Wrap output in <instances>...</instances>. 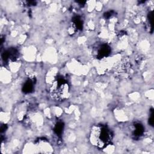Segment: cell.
Segmentation results:
<instances>
[{
	"label": "cell",
	"mask_w": 154,
	"mask_h": 154,
	"mask_svg": "<svg viewBox=\"0 0 154 154\" xmlns=\"http://www.w3.org/2000/svg\"><path fill=\"white\" fill-rule=\"evenodd\" d=\"M114 12L113 10L108 11V12H106V13H104V16L105 18L108 19V18H110V17H111V16H113V15L114 14Z\"/></svg>",
	"instance_id": "cell-12"
},
{
	"label": "cell",
	"mask_w": 154,
	"mask_h": 154,
	"mask_svg": "<svg viewBox=\"0 0 154 154\" xmlns=\"http://www.w3.org/2000/svg\"><path fill=\"white\" fill-rule=\"evenodd\" d=\"M27 3L28 6H35L36 4V2L35 1H29Z\"/></svg>",
	"instance_id": "cell-14"
},
{
	"label": "cell",
	"mask_w": 154,
	"mask_h": 154,
	"mask_svg": "<svg viewBox=\"0 0 154 154\" xmlns=\"http://www.w3.org/2000/svg\"><path fill=\"white\" fill-rule=\"evenodd\" d=\"M153 116H154V112H153V109L152 108L150 110V117L149 119V124L153 127Z\"/></svg>",
	"instance_id": "cell-10"
},
{
	"label": "cell",
	"mask_w": 154,
	"mask_h": 154,
	"mask_svg": "<svg viewBox=\"0 0 154 154\" xmlns=\"http://www.w3.org/2000/svg\"><path fill=\"white\" fill-rule=\"evenodd\" d=\"M112 136L111 131L106 126L99 125L92 130L90 140L98 147L104 148L111 143Z\"/></svg>",
	"instance_id": "cell-1"
},
{
	"label": "cell",
	"mask_w": 154,
	"mask_h": 154,
	"mask_svg": "<svg viewBox=\"0 0 154 154\" xmlns=\"http://www.w3.org/2000/svg\"><path fill=\"white\" fill-rule=\"evenodd\" d=\"M147 18L148 21L149 22V24L150 25V29L151 32L150 33H153V12H150L147 15Z\"/></svg>",
	"instance_id": "cell-9"
},
{
	"label": "cell",
	"mask_w": 154,
	"mask_h": 154,
	"mask_svg": "<svg viewBox=\"0 0 154 154\" xmlns=\"http://www.w3.org/2000/svg\"><path fill=\"white\" fill-rule=\"evenodd\" d=\"M72 24L76 30H82L83 28V22L79 16H76L72 19Z\"/></svg>",
	"instance_id": "cell-5"
},
{
	"label": "cell",
	"mask_w": 154,
	"mask_h": 154,
	"mask_svg": "<svg viewBox=\"0 0 154 154\" xmlns=\"http://www.w3.org/2000/svg\"><path fill=\"white\" fill-rule=\"evenodd\" d=\"M7 129V126L6 125H2L1 127V133H3L6 131Z\"/></svg>",
	"instance_id": "cell-13"
},
{
	"label": "cell",
	"mask_w": 154,
	"mask_h": 154,
	"mask_svg": "<svg viewBox=\"0 0 154 154\" xmlns=\"http://www.w3.org/2000/svg\"><path fill=\"white\" fill-rule=\"evenodd\" d=\"M135 131L134 132V136L136 137H140L141 136L144 131V128L141 124H136L135 125Z\"/></svg>",
	"instance_id": "cell-7"
},
{
	"label": "cell",
	"mask_w": 154,
	"mask_h": 154,
	"mask_svg": "<svg viewBox=\"0 0 154 154\" xmlns=\"http://www.w3.org/2000/svg\"><path fill=\"white\" fill-rule=\"evenodd\" d=\"M111 48L107 44L103 45L99 49L97 54V58L102 59L108 56L111 53Z\"/></svg>",
	"instance_id": "cell-3"
},
{
	"label": "cell",
	"mask_w": 154,
	"mask_h": 154,
	"mask_svg": "<svg viewBox=\"0 0 154 154\" xmlns=\"http://www.w3.org/2000/svg\"><path fill=\"white\" fill-rule=\"evenodd\" d=\"M34 90V82L32 80H28L22 87V91L24 94H29Z\"/></svg>",
	"instance_id": "cell-4"
},
{
	"label": "cell",
	"mask_w": 154,
	"mask_h": 154,
	"mask_svg": "<svg viewBox=\"0 0 154 154\" xmlns=\"http://www.w3.org/2000/svg\"><path fill=\"white\" fill-rule=\"evenodd\" d=\"M8 53H9V60H10L12 61H15L18 57L19 54L18 51L16 49L14 48H10L7 50Z\"/></svg>",
	"instance_id": "cell-8"
},
{
	"label": "cell",
	"mask_w": 154,
	"mask_h": 154,
	"mask_svg": "<svg viewBox=\"0 0 154 154\" xmlns=\"http://www.w3.org/2000/svg\"><path fill=\"white\" fill-rule=\"evenodd\" d=\"M77 3H79L80 4H81V5H84V4H85V1H77Z\"/></svg>",
	"instance_id": "cell-15"
},
{
	"label": "cell",
	"mask_w": 154,
	"mask_h": 154,
	"mask_svg": "<svg viewBox=\"0 0 154 154\" xmlns=\"http://www.w3.org/2000/svg\"><path fill=\"white\" fill-rule=\"evenodd\" d=\"M2 58H3V60L4 61V62H7V61L9 60V53H8L7 50L5 51L3 53Z\"/></svg>",
	"instance_id": "cell-11"
},
{
	"label": "cell",
	"mask_w": 154,
	"mask_h": 154,
	"mask_svg": "<svg viewBox=\"0 0 154 154\" xmlns=\"http://www.w3.org/2000/svg\"><path fill=\"white\" fill-rule=\"evenodd\" d=\"M51 95L56 101H62L68 98L69 85L68 81L63 78H58L52 84L50 89Z\"/></svg>",
	"instance_id": "cell-2"
},
{
	"label": "cell",
	"mask_w": 154,
	"mask_h": 154,
	"mask_svg": "<svg viewBox=\"0 0 154 154\" xmlns=\"http://www.w3.org/2000/svg\"><path fill=\"white\" fill-rule=\"evenodd\" d=\"M64 124L62 122H58V123H57L54 131V133L58 136V137H61V134L63 133V130H64Z\"/></svg>",
	"instance_id": "cell-6"
}]
</instances>
